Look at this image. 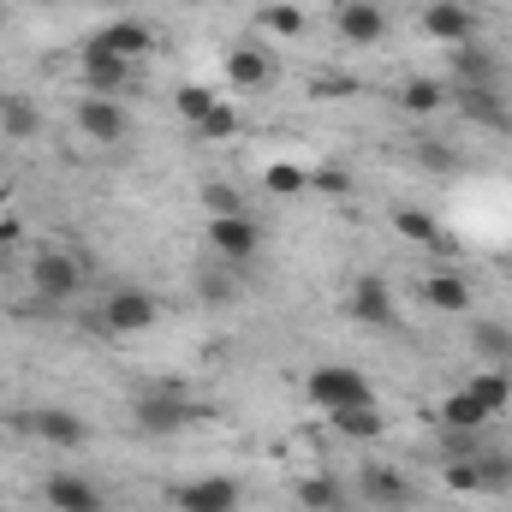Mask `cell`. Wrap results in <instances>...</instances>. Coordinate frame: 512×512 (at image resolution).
I'll return each mask as SVG.
<instances>
[{
	"mask_svg": "<svg viewBox=\"0 0 512 512\" xmlns=\"http://www.w3.org/2000/svg\"><path fill=\"white\" fill-rule=\"evenodd\" d=\"M310 185H322V191H334V197H346V191H352V179H346L340 167H322V173H310Z\"/></svg>",
	"mask_w": 512,
	"mask_h": 512,
	"instance_id": "obj_37",
	"label": "cell"
},
{
	"mask_svg": "<svg viewBox=\"0 0 512 512\" xmlns=\"http://www.w3.org/2000/svg\"><path fill=\"white\" fill-rule=\"evenodd\" d=\"M358 495L376 501V507H405V501H411V477L393 471V465H370V471L358 477Z\"/></svg>",
	"mask_w": 512,
	"mask_h": 512,
	"instance_id": "obj_17",
	"label": "cell"
},
{
	"mask_svg": "<svg viewBox=\"0 0 512 512\" xmlns=\"http://www.w3.org/2000/svg\"><path fill=\"white\" fill-rule=\"evenodd\" d=\"M78 72H84L90 96H120V90L131 84V72H137V66H131V60H120V54H114L102 36H90V42H84V60H78Z\"/></svg>",
	"mask_w": 512,
	"mask_h": 512,
	"instance_id": "obj_7",
	"label": "cell"
},
{
	"mask_svg": "<svg viewBox=\"0 0 512 512\" xmlns=\"http://www.w3.org/2000/svg\"><path fill=\"white\" fill-rule=\"evenodd\" d=\"M459 6H465V0H459Z\"/></svg>",
	"mask_w": 512,
	"mask_h": 512,
	"instance_id": "obj_40",
	"label": "cell"
},
{
	"mask_svg": "<svg viewBox=\"0 0 512 512\" xmlns=\"http://www.w3.org/2000/svg\"><path fill=\"white\" fill-rule=\"evenodd\" d=\"M84 286V262L72 251H36L30 256V292L36 304H72Z\"/></svg>",
	"mask_w": 512,
	"mask_h": 512,
	"instance_id": "obj_2",
	"label": "cell"
},
{
	"mask_svg": "<svg viewBox=\"0 0 512 512\" xmlns=\"http://www.w3.org/2000/svg\"><path fill=\"white\" fill-rule=\"evenodd\" d=\"M227 78H233L239 90H268V84H274V60H268L262 48L245 42V48H233V54H227Z\"/></svg>",
	"mask_w": 512,
	"mask_h": 512,
	"instance_id": "obj_21",
	"label": "cell"
},
{
	"mask_svg": "<svg viewBox=\"0 0 512 512\" xmlns=\"http://www.w3.org/2000/svg\"><path fill=\"white\" fill-rule=\"evenodd\" d=\"M179 512H239V483L233 477H191L173 489Z\"/></svg>",
	"mask_w": 512,
	"mask_h": 512,
	"instance_id": "obj_11",
	"label": "cell"
},
{
	"mask_svg": "<svg viewBox=\"0 0 512 512\" xmlns=\"http://www.w3.org/2000/svg\"><path fill=\"white\" fill-rule=\"evenodd\" d=\"M173 108H179V114H185L191 126H203V120H209V114H215L221 102H215V96H209L203 84H179V90H173Z\"/></svg>",
	"mask_w": 512,
	"mask_h": 512,
	"instance_id": "obj_33",
	"label": "cell"
},
{
	"mask_svg": "<svg viewBox=\"0 0 512 512\" xmlns=\"http://www.w3.org/2000/svg\"><path fill=\"white\" fill-rule=\"evenodd\" d=\"M441 108H447V84H435V78H405L399 114H441Z\"/></svg>",
	"mask_w": 512,
	"mask_h": 512,
	"instance_id": "obj_25",
	"label": "cell"
},
{
	"mask_svg": "<svg viewBox=\"0 0 512 512\" xmlns=\"http://www.w3.org/2000/svg\"><path fill=\"white\" fill-rule=\"evenodd\" d=\"M256 18H262V24H268V30H274V36H304V24H310V18H304V6H298V0H274V6H262V12H256Z\"/></svg>",
	"mask_w": 512,
	"mask_h": 512,
	"instance_id": "obj_30",
	"label": "cell"
},
{
	"mask_svg": "<svg viewBox=\"0 0 512 512\" xmlns=\"http://www.w3.org/2000/svg\"><path fill=\"white\" fill-rule=\"evenodd\" d=\"M328 423H334V435H346V441H382L387 435L382 405H346V411H328Z\"/></svg>",
	"mask_w": 512,
	"mask_h": 512,
	"instance_id": "obj_20",
	"label": "cell"
},
{
	"mask_svg": "<svg viewBox=\"0 0 512 512\" xmlns=\"http://www.w3.org/2000/svg\"><path fill=\"white\" fill-rule=\"evenodd\" d=\"M483 489H512V465H507V459L483 453Z\"/></svg>",
	"mask_w": 512,
	"mask_h": 512,
	"instance_id": "obj_35",
	"label": "cell"
},
{
	"mask_svg": "<svg viewBox=\"0 0 512 512\" xmlns=\"http://www.w3.org/2000/svg\"><path fill=\"white\" fill-rule=\"evenodd\" d=\"M471 346H477L495 370H507L512 364V328L507 322H477V328H471Z\"/></svg>",
	"mask_w": 512,
	"mask_h": 512,
	"instance_id": "obj_27",
	"label": "cell"
},
{
	"mask_svg": "<svg viewBox=\"0 0 512 512\" xmlns=\"http://www.w3.org/2000/svg\"><path fill=\"white\" fill-rule=\"evenodd\" d=\"M18 429L36 435V441H48V447H84V441H90V423H84L78 411H60V405H36V411H24Z\"/></svg>",
	"mask_w": 512,
	"mask_h": 512,
	"instance_id": "obj_9",
	"label": "cell"
},
{
	"mask_svg": "<svg viewBox=\"0 0 512 512\" xmlns=\"http://www.w3.org/2000/svg\"><path fill=\"white\" fill-rule=\"evenodd\" d=\"M423 36H435L447 48H465V42H477V18L459 0H429L423 6Z\"/></svg>",
	"mask_w": 512,
	"mask_h": 512,
	"instance_id": "obj_12",
	"label": "cell"
},
{
	"mask_svg": "<svg viewBox=\"0 0 512 512\" xmlns=\"http://www.w3.org/2000/svg\"><path fill=\"white\" fill-rule=\"evenodd\" d=\"M197 131H203V137H233V131H239V114L221 102V108H215V114H209V120H203Z\"/></svg>",
	"mask_w": 512,
	"mask_h": 512,
	"instance_id": "obj_34",
	"label": "cell"
},
{
	"mask_svg": "<svg viewBox=\"0 0 512 512\" xmlns=\"http://www.w3.org/2000/svg\"><path fill=\"white\" fill-rule=\"evenodd\" d=\"M102 42H108V48H114V54H120V60H131V66H137V60H149V54H155V36H149V30H143V24H137V18H114V24H108V30H102Z\"/></svg>",
	"mask_w": 512,
	"mask_h": 512,
	"instance_id": "obj_23",
	"label": "cell"
},
{
	"mask_svg": "<svg viewBox=\"0 0 512 512\" xmlns=\"http://www.w3.org/2000/svg\"><path fill=\"white\" fill-rule=\"evenodd\" d=\"M483 423H489V405H483L471 387H459V393L441 399V429H453V435H477Z\"/></svg>",
	"mask_w": 512,
	"mask_h": 512,
	"instance_id": "obj_19",
	"label": "cell"
},
{
	"mask_svg": "<svg viewBox=\"0 0 512 512\" xmlns=\"http://www.w3.org/2000/svg\"><path fill=\"white\" fill-rule=\"evenodd\" d=\"M340 512H346V507H340Z\"/></svg>",
	"mask_w": 512,
	"mask_h": 512,
	"instance_id": "obj_42",
	"label": "cell"
},
{
	"mask_svg": "<svg viewBox=\"0 0 512 512\" xmlns=\"http://www.w3.org/2000/svg\"><path fill=\"white\" fill-rule=\"evenodd\" d=\"M78 131L90 137V143H126L131 137V114L120 108V96H84L78 102Z\"/></svg>",
	"mask_w": 512,
	"mask_h": 512,
	"instance_id": "obj_10",
	"label": "cell"
},
{
	"mask_svg": "<svg viewBox=\"0 0 512 512\" xmlns=\"http://www.w3.org/2000/svg\"><path fill=\"white\" fill-rule=\"evenodd\" d=\"M298 501H304L310 512H340L346 489H340L334 477H304V483H298Z\"/></svg>",
	"mask_w": 512,
	"mask_h": 512,
	"instance_id": "obj_28",
	"label": "cell"
},
{
	"mask_svg": "<svg viewBox=\"0 0 512 512\" xmlns=\"http://www.w3.org/2000/svg\"><path fill=\"white\" fill-rule=\"evenodd\" d=\"M239 292H245V280H239V262H221V256H209V262L197 268V298H203V304H215V310H233V304H239Z\"/></svg>",
	"mask_w": 512,
	"mask_h": 512,
	"instance_id": "obj_16",
	"label": "cell"
},
{
	"mask_svg": "<svg viewBox=\"0 0 512 512\" xmlns=\"http://www.w3.org/2000/svg\"><path fill=\"white\" fill-rule=\"evenodd\" d=\"M262 191L268 197H304L310 191V167L304 161H268L262 167Z\"/></svg>",
	"mask_w": 512,
	"mask_h": 512,
	"instance_id": "obj_24",
	"label": "cell"
},
{
	"mask_svg": "<svg viewBox=\"0 0 512 512\" xmlns=\"http://www.w3.org/2000/svg\"><path fill=\"white\" fill-rule=\"evenodd\" d=\"M387 221H393V233H399V239H411V245H423V251H453L447 227H441L429 209H417V203H399Z\"/></svg>",
	"mask_w": 512,
	"mask_h": 512,
	"instance_id": "obj_15",
	"label": "cell"
},
{
	"mask_svg": "<svg viewBox=\"0 0 512 512\" xmlns=\"http://www.w3.org/2000/svg\"><path fill=\"white\" fill-rule=\"evenodd\" d=\"M447 489H453V495H483V453L447 459Z\"/></svg>",
	"mask_w": 512,
	"mask_h": 512,
	"instance_id": "obj_32",
	"label": "cell"
},
{
	"mask_svg": "<svg viewBox=\"0 0 512 512\" xmlns=\"http://www.w3.org/2000/svg\"><path fill=\"white\" fill-rule=\"evenodd\" d=\"M453 54V84H501V54L465 42V48H447Z\"/></svg>",
	"mask_w": 512,
	"mask_h": 512,
	"instance_id": "obj_18",
	"label": "cell"
},
{
	"mask_svg": "<svg viewBox=\"0 0 512 512\" xmlns=\"http://www.w3.org/2000/svg\"><path fill=\"white\" fill-rule=\"evenodd\" d=\"M42 501L54 512H108L102 489H96L90 477H72V471H54V477L42 483Z\"/></svg>",
	"mask_w": 512,
	"mask_h": 512,
	"instance_id": "obj_14",
	"label": "cell"
},
{
	"mask_svg": "<svg viewBox=\"0 0 512 512\" xmlns=\"http://www.w3.org/2000/svg\"><path fill=\"white\" fill-rule=\"evenodd\" d=\"M0 268H6V251H0Z\"/></svg>",
	"mask_w": 512,
	"mask_h": 512,
	"instance_id": "obj_39",
	"label": "cell"
},
{
	"mask_svg": "<svg viewBox=\"0 0 512 512\" xmlns=\"http://www.w3.org/2000/svg\"><path fill=\"white\" fill-rule=\"evenodd\" d=\"M465 6H471V0H465Z\"/></svg>",
	"mask_w": 512,
	"mask_h": 512,
	"instance_id": "obj_41",
	"label": "cell"
},
{
	"mask_svg": "<svg viewBox=\"0 0 512 512\" xmlns=\"http://www.w3.org/2000/svg\"><path fill=\"white\" fill-rule=\"evenodd\" d=\"M507 280H512V256H507Z\"/></svg>",
	"mask_w": 512,
	"mask_h": 512,
	"instance_id": "obj_38",
	"label": "cell"
},
{
	"mask_svg": "<svg viewBox=\"0 0 512 512\" xmlns=\"http://www.w3.org/2000/svg\"><path fill=\"white\" fill-rule=\"evenodd\" d=\"M465 387H471V393H477V399L489 405V417H495V411H501V405L512 399V376H507V370H495V364H489L483 376H471Z\"/></svg>",
	"mask_w": 512,
	"mask_h": 512,
	"instance_id": "obj_29",
	"label": "cell"
},
{
	"mask_svg": "<svg viewBox=\"0 0 512 512\" xmlns=\"http://www.w3.org/2000/svg\"><path fill=\"white\" fill-rule=\"evenodd\" d=\"M447 102H453L459 120H471V126L512 131V108H507V96H501V84H453Z\"/></svg>",
	"mask_w": 512,
	"mask_h": 512,
	"instance_id": "obj_5",
	"label": "cell"
},
{
	"mask_svg": "<svg viewBox=\"0 0 512 512\" xmlns=\"http://www.w3.org/2000/svg\"><path fill=\"white\" fill-rule=\"evenodd\" d=\"M155 322H161V298L143 292V286L108 292L102 310H96V328H102V334H143V328H155Z\"/></svg>",
	"mask_w": 512,
	"mask_h": 512,
	"instance_id": "obj_3",
	"label": "cell"
},
{
	"mask_svg": "<svg viewBox=\"0 0 512 512\" xmlns=\"http://www.w3.org/2000/svg\"><path fill=\"white\" fill-rule=\"evenodd\" d=\"M36 131H42V114H36V102H24V96L0 102V137H12V143H30Z\"/></svg>",
	"mask_w": 512,
	"mask_h": 512,
	"instance_id": "obj_26",
	"label": "cell"
},
{
	"mask_svg": "<svg viewBox=\"0 0 512 512\" xmlns=\"http://www.w3.org/2000/svg\"><path fill=\"white\" fill-rule=\"evenodd\" d=\"M423 304H429V310H447V316H465V310H471V286L441 268V274L423 280Z\"/></svg>",
	"mask_w": 512,
	"mask_h": 512,
	"instance_id": "obj_22",
	"label": "cell"
},
{
	"mask_svg": "<svg viewBox=\"0 0 512 512\" xmlns=\"http://www.w3.org/2000/svg\"><path fill=\"white\" fill-rule=\"evenodd\" d=\"M304 399L316 411H346V405H376V387L352 364H322V370L304 376Z\"/></svg>",
	"mask_w": 512,
	"mask_h": 512,
	"instance_id": "obj_1",
	"label": "cell"
},
{
	"mask_svg": "<svg viewBox=\"0 0 512 512\" xmlns=\"http://www.w3.org/2000/svg\"><path fill=\"white\" fill-rule=\"evenodd\" d=\"M334 30H340V42L370 48V42H382V36H387V12L376 6V0H340Z\"/></svg>",
	"mask_w": 512,
	"mask_h": 512,
	"instance_id": "obj_13",
	"label": "cell"
},
{
	"mask_svg": "<svg viewBox=\"0 0 512 512\" xmlns=\"http://www.w3.org/2000/svg\"><path fill=\"white\" fill-rule=\"evenodd\" d=\"M256 251H262V227H256L251 215H209V256L245 268Z\"/></svg>",
	"mask_w": 512,
	"mask_h": 512,
	"instance_id": "obj_6",
	"label": "cell"
},
{
	"mask_svg": "<svg viewBox=\"0 0 512 512\" xmlns=\"http://www.w3.org/2000/svg\"><path fill=\"white\" fill-rule=\"evenodd\" d=\"M191 417H197V405H185L179 393H137L131 399V423L143 435H179Z\"/></svg>",
	"mask_w": 512,
	"mask_h": 512,
	"instance_id": "obj_8",
	"label": "cell"
},
{
	"mask_svg": "<svg viewBox=\"0 0 512 512\" xmlns=\"http://www.w3.org/2000/svg\"><path fill=\"white\" fill-rule=\"evenodd\" d=\"M346 316L364 322V328H393L399 322V298H393V286L382 274H358L352 292H346Z\"/></svg>",
	"mask_w": 512,
	"mask_h": 512,
	"instance_id": "obj_4",
	"label": "cell"
},
{
	"mask_svg": "<svg viewBox=\"0 0 512 512\" xmlns=\"http://www.w3.org/2000/svg\"><path fill=\"white\" fill-rule=\"evenodd\" d=\"M203 209H209V215H251L245 191L227 185V179H209V185H203Z\"/></svg>",
	"mask_w": 512,
	"mask_h": 512,
	"instance_id": "obj_31",
	"label": "cell"
},
{
	"mask_svg": "<svg viewBox=\"0 0 512 512\" xmlns=\"http://www.w3.org/2000/svg\"><path fill=\"white\" fill-rule=\"evenodd\" d=\"M417 155H423V167H429V173H447V167H453V161H459V155H453V149H447V143H423V149H417Z\"/></svg>",
	"mask_w": 512,
	"mask_h": 512,
	"instance_id": "obj_36",
	"label": "cell"
}]
</instances>
